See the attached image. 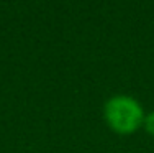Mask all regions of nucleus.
I'll return each instance as SVG.
<instances>
[{
	"mask_svg": "<svg viewBox=\"0 0 154 153\" xmlns=\"http://www.w3.org/2000/svg\"><path fill=\"white\" fill-rule=\"evenodd\" d=\"M144 109L134 97L126 94L112 96L103 105V119L118 135H131L143 127Z\"/></svg>",
	"mask_w": 154,
	"mask_h": 153,
	"instance_id": "f257e3e1",
	"label": "nucleus"
},
{
	"mask_svg": "<svg viewBox=\"0 0 154 153\" xmlns=\"http://www.w3.org/2000/svg\"><path fill=\"white\" fill-rule=\"evenodd\" d=\"M143 127H144V130L149 133V135L154 137V110H152V112H148V114L144 115Z\"/></svg>",
	"mask_w": 154,
	"mask_h": 153,
	"instance_id": "f03ea898",
	"label": "nucleus"
}]
</instances>
